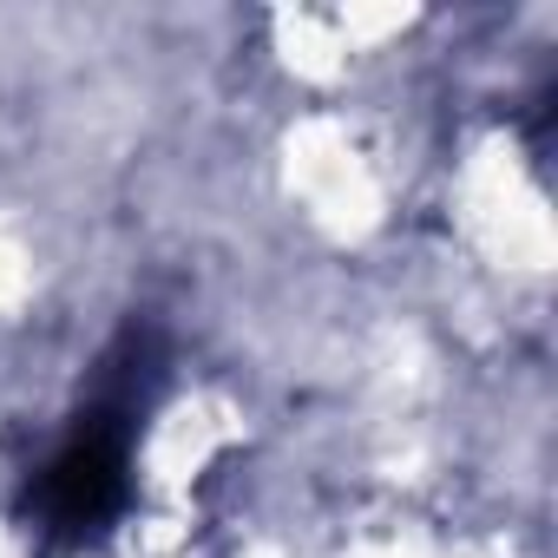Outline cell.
<instances>
[{
	"instance_id": "cell-1",
	"label": "cell",
	"mask_w": 558,
	"mask_h": 558,
	"mask_svg": "<svg viewBox=\"0 0 558 558\" xmlns=\"http://www.w3.org/2000/svg\"><path fill=\"white\" fill-rule=\"evenodd\" d=\"M158 388H165V342H158V329L132 323L106 349V362L93 375V401L80 408V421L66 427V440L53 447V460L40 466L34 493H27L40 538L86 545L125 512L132 447H138V427H145Z\"/></svg>"
}]
</instances>
